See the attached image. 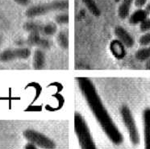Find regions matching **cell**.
<instances>
[{
	"instance_id": "ffe728a7",
	"label": "cell",
	"mask_w": 150,
	"mask_h": 149,
	"mask_svg": "<svg viewBox=\"0 0 150 149\" xmlns=\"http://www.w3.org/2000/svg\"><path fill=\"white\" fill-rule=\"evenodd\" d=\"M139 44L141 46H144V47L150 45V31L147 32L140 36L139 39Z\"/></svg>"
},
{
	"instance_id": "7a4b0ae2",
	"label": "cell",
	"mask_w": 150,
	"mask_h": 149,
	"mask_svg": "<svg viewBox=\"0 0 150 149\" xmlns=\"http://www.w3.org/2000/svg\"><path fill=\"white\" fill-rule=\"evenodd\" d=\"M69 8V0H53L46 4H40L31 6L27 9L25 16L29 19L45 16L47 14L62 11L64 12Z\"/></svg>"
},
{
	"instance_id": "ac0fdd59",
	"label": "cell",
	"mask_w": 150,
	"mask_h": 149,
	"mask_svg": "<svg viewBox=\"0 0 150 149\" xmlns=\"http://www.w3.org/2000/svg\"><path fill=\"white\" fill-rule=\"evenodd\" d=\"M135 56L138 61H148L149 59H150V46L137 50Z\"/></svg>"
},
{
	"instance_id": "3957f363",
	"label": "cell",
	"mask_w": 150,
	"mask_h": 149,
	"mask_svg": "<svg viewBox=\"0 0 150 149\" xmlns=\"http://www.w3.org/2000/svg\"><path fill=\"white\" fill-rule=\"evenodd\" d=\"M74 131L81 149H97L88 125L79 112L74 113Z\"/></svg>"
},
{
	"instance_id": "30bf717a",
	"label": "cell",
	"mask_w": 150,
	"mask_h": 149,
	"mask_svg": "<svg viewBox=\"0 0 150 149\" xmlns=\"http://www.w3.org/2000/svg\"><path fill=\"white\" fill-rule=\"evenodd\" d=\"M148 13L146 11L142 8H138L137 11H135L133 13H132L129 16L128 22L132 26H136L138 24L143 23L144 20L148 18Z\"/></svg>"
},
{
	"instance_id": "277c9868",
	"label": "cell",
	"mask_w": 150,
	"mask_h": 149,
	"mask_svg": "<svg viewBox=\"0 0 150 149\" xmlns=\"http://www.w3.org/2000/svg\"><path fill=\"white\" fill-rule=\"evenodd\" d=\"M120 113L124 126L128 131L131 142L134 145H137L140 142V136H139L137 124L135 122V119L130 108L127 105H123L120 109Z\"/></svg>"
},
{
	"instance_id": "4fadbf2b",
	"label": "cell",
	"mask_w": 150,
	"mask_h": 149,
	"mask_svg": "<svg viewBox=\"0 0 150 149\" xmlns=\"http://www.w3.org/2000/svg\"><path fill=\"white\" fill-rule=\"evenodd\" d=\"M44 23L36 21H28L23 24V29L28 33H39L41 34Z\"/></svg>"
},
{
	"instance_id": "e0dca14e",
	"label": "cell",
	"mask_w": 150,
	"mask_h": 149,
	"mask_svg": "<svg viewBox=\"0 0 150 149\" xmlns=\"http://www.w3.org/2000/svg\"><path fill=\"white\" fill-rule=\"evenodd\" d=\"M57 41L58 45L63 49H67L69 46V40L68 33L64 31L60 32L57 36Z\"/></svg>"
},
{
	"instance_id": "9a60e30c",
	"label": "cell",
	"mask_w": 150,
	"mask_h": 149,
	"mask_svg": "<svg viewBox=\"0 0 150 149\" xmlns=\"http://www.w3.org/2000/svg\"><path fill=\"white\" fill-rule=\"evenodd\" d=\"M57 31V24L54 23H46L43 24L42 31H41V35L46 37L52 36L55 35Z\"/></svg>"
},
{
	"instance_id": "ba28073f",
	"label": "cell",
	"mask_w": 150,
	"mask_h": 149,
	"mask_svg": "<svg viewBox=\"0 0 150 149\" xmlns=\"http://www.w3.org/2000/svg\"><path fill=\"white\" fill-rule=\"evenodd\" d=\"M114 32L115 36L117 37L118 40L124 44L126 48H132L135 44V40L127 32V30L122 26H116L115 28Z\"/></svg>"
},
{
	"instance_id": "44dd1931",
	"label": "cell",
	"mask_w": 150,
	"mask_h": 149,
	"mask_svg": "<svg viewBox=\"0 0 150 149\" xmlns=\"http://www.w3.org/2000/svg\"><path fill=\"white\" fill-rule=\"evenodd\" d=\"M140 30L142 32H147L150 31V18H147L143 23L140 24Z\"/></svg>"
},
{
	"instance_id": "9c48e42d",
	"label": "cell",
	"mask_w": 150,
	"mask_h": 149,
	"mask_svg": "<svg viewBox=\"0 0 150 149\" xmlns=\"http://www.w3.org/2000/svg\"><path fill=\"white\" fill-rule=\"evenodd\" d=\"M143 124L144 149H150V107L144 110Z\"/></svg>"
},
{
	"instance_id": "7c38bea8",
	"label": "cell",
	"mask_w": 150,
	"mask_h": 149,
	"mask_svg": "<svg viewBox=\"0 0 150 149\" xmlns=\"http://www.w3.org/2000/svg\"><path fill=\"white\" fill-rule=\"evenodd\" d=\"M45 54L41 49H36L33 55V66L35 69H42L45 65Z\"/></svg>"
},
{
	"instance_id": "83f0119b",
	"label": "cell",
	"mask_w": 150,
	"mask_h": 149,
	"mask_svg": "<svg viewBox=\"0 0 150 149\" xmlns=\"http://www.w3.org/2000/svg\"><path fill=\"white\" fill-rule=\"evenodd\" d=\"M1 43H2V38H1V36H0V46H1Z\"/></svg>"
},
{
	"instance_id": "cb8c5ba5",
	"label": "cell",
	"mask_w": 150,
	"mask_h": 149,
	"mask_svg": "<svg viewBox=\"0 0 150 149\" xmlns=\"http://www.w3.org/2000/svg\"><path fill=\"white\" fill-rule=\"evenodd\" d=\"M24 149H38L37 148H36V146H34L33 144H32V143H27L26 145H25V147H24Z\"/></svg>"
},
{
	"instance_id": "d4e9b609",
	"label": "cell",
	"mask_w": 150,
	"mask_h": 149,
	"mask_svg": "<svg viewBox=\"0 0 150 149\" xmlns=\"http://www.w3.org/2000/svg\"><path fill=\"white\" fill-rule=\"evenodd\" d=\"M145 6H146V7H145V9H144V10L146 11V12L148 13V15H150V3L146 4Z\"/></svg>"
},
{
	"instance_id": "8fae6325",
	"label": "cell",
	"mask_w": 150,
	"mask_h": 149,
	"mask_svg": "<svg viewBox=\"0 0 150 149\" xmlns=\"http://www.w3.org/2000/svg\"><path fill=\"white\" fill-rule=\"evenodd\" d=\"M135 0H121L120 6L118 7V16L121 20H126L129 17L131 8Z\"/></svg>"
},
{
	"instance_id": "6da1fadb",
	"label": "cell",
	"mask_w": 150,
	"mask_h": 149,
	"mask_svg": "<svg viewBox=\"0 0 150 149\" xmlns=\"http://www.w3.org/2000/svg\"><path fill=\"white\" fill-rule=\"evenodd\" d=\"M76 80L90 110L106 136L115 145L121 144L124 141V136L105 108L95 85L87 78H77Z\"/></svg>"
},
{
	"instance_id": "5bb4252c",
	"label": "cell",
	"mask_w": 150,
	"mask_h": 149,
	"mask_svg": "<svg viewBox=\"0 0 150 149\" xmlns=\"http://www.w3.org/2000/svg\"><path fill=\"white\" fill-rule=\"evenodd\" d=\"M111 50L112 53L118 58H123L125 55L124 44L119 40H115L111 43Z\"/></svg>"
},
{
	"instance_id": "484cf974",
	"label": "cell",
	"mask_w": 150,
	"mask_h": 149,
	"mask_svg": "<svg viewBox=\"0 0 150 149\" xmlns=\"http://www.w3.org/2000/svg\"><path fill=\"white\" fill-rule=\"evenodd\" d=\"M146 67H147V68H148V69H150V59H149V60H148Z\"/></svg>"
},
{
	"instance_id": "7402d4cb",
	"label": "cell",
	"mask_w": 150,
	"mask_h": 149,
	"mask_svg": "<svg viewBox=\"0 0 150 149\" xmlns=\"http://www.w3.org/2000/svg\"><path fill=\"white\" fill-rule=\"evenodd\" d=\"M148 0H135L134 1V4L137 8H142L146 5Z\"/></svg>"
},
{
	"instance_id": "603a6c76",
	"label": "cell",
	"mask_w": 150,
	"mask_h": 149,
	"mask_svg": "<svg viewBox=\"0 0 150 149\" xmlns=\"http://www.w3.org/2000/svg\"><path fill=\"white\" fill-rule=\"evenodd\" d=\"M13 1L20 6H28L31 3V0H13Z\"/></svg>"
},
{
	"instance_id": "4316f807",
	"label": "cell",
	"mask_w": 150,
	"mask_h": 149,
	"mask_svg": "<svg viewBox=\"0 0 150 149\" xmlns=\"http://www.w3.org/2000/svg\"><path fill=\"white\" fill-rule=\"evenodd\" d=\"M115 3H116V4H119V3H120L121 0H114Z\"/></svg>"
},
{
	"instance_id": "52a82bcc",
	"label": "cell",
	"mask_w": 150,
	"mask_h": 149,
	"mask_svg": "<svg viewBox=\"0 0 150 149\" xmlns=\"http://www.w3.org/2000/svg\"><path fill=\"white\" fill-rule=\"evenodd\" d=\"M27 43L30 46L36 47L41 50L50 49L52 44V41L48 37L42 36L39 33H29L27 39Z\"/></svg>"
},
{
	"instance_id": "2e32d148",
	"label": "cell",
	"mask_w": 150,
	"mask_h": 149,
	"mask_svg": "<svg viewBox=\"0 0 150 149\" xmlns=\"http://www.w3.org/2000/svg\"><path fill=\"white\" fill-rule=\"evenodd\" d=\"M86 7L88 9L91 13L96 17H98L101 15V11L98 8V5L96 4L95 0H82Z\"/></svg>"
},
{
	"instance_id": "5b68a950",
	"label": "cell",
	"mask_w": 150,
	"mask_h": 149,
	"mask_svg": "<svg viewBox=\"0 0 150 149\" xmlns=\"http://www.w3.org/2000/svg\"><path fill=\"white\" fill-rule=\"evenodd\" d=\"M23 136L28 141L36 148L42 149H55L56 143L48 136L33 129H27L23 132Z\"/></svg>"
},
{
	"instance_id": "d6986e66",
	"label": "cell",
	"mask_w": 150,
	"mask_h": 149,
	"mask_svg": "<svg viewBox=\"0 0 150 149\" xmlns=\"http://www.w3.org/2000/svg\"><path fill=\"white\" fill-rule=\"evenodd\" d=\"M54 20L58 25H66L69 22V15L66 12H62L56 16Z\"/></svg>"
},
{
	"instance_id": "8992f818",
	"label": "cell",
	"mask_w": 150,
	"mask_h": 149,
	"mask_svg": "<svg viewBox=\"0 0 150 149\" xmlns=\"http://www.w3.org/2000/svg\"><path fill=\"white\" fill-rule=\"evenodd\" d=\"M31 53L28 48L7 49L0 52V61L6 63L15 60H26L29 58Z\"/></svg>"
}]
</instances>
